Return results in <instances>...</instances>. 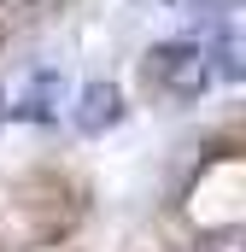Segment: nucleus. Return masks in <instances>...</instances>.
Masks as SVG:
<instances>
[{
    "mask_svg": "<svg viewBox=\"0 0 246 252\" xmlns=\"http://www.w3.org/2000/svg\"><path fill=\"white\" fill-rule=\"evenodd\" d=\"M141 70H147V88H158L170 100H199L211 88V53L199 41H158Z\"/></svg>",
    "mask_w": 246,
    "mask_h": 252,
    "instance_id": "1",
    "label": "nucleus"
},
{
    "mask_svg": "<svg viewBox=\"0 0 246 252\" xmlns=\"http://www.w3.org/2000/svg\"><path fill=\"white\" fill-rule=\"evenodd\" d=\"M70 124L82 129V135H106V129H118L123 124V88H118V82H88V88L76 94Z\"/></svg>",
    "mask_w": 246,
    "mask_h": 252,
    "instance_id": "2",
    "label": "nucleus"
},
{
    "mask_svg": "<svg viewBox=\"0 0 246 252\" xmlns=\"http://www.w3.org/2000/svg\"><path fill=\"white\" fill-rule=\"evenodd\" d=\"M59 100H64V76L59 70H35L30 88H24L6 112H12L18 124H53V118H59Z\"/></svg>",
    "mask_w": 246,
    "mask_h": 252,
    "instance_id": "3",
    "label": "nucleus"
}]
</instances>
